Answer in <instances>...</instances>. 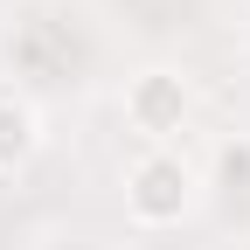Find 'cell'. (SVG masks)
Returning a JSON list of instances; mask_svg holds the SVG:
<instances>
[{"label": "cell", "mask_w": 250, "mask_h": 250, "mask_svg": "<svg viewBox=\"0 0 250 250\" xmlns=\"http://www.w3.org/2000/svg\"><path fill=\"white\" fill-rule=\"evenodd\" d=\"M188 208H195V167H188L174 146H153V153H139V160L125 167V215H132V223L167 229Z\"/></svg>", "instance_id": "6da1fadb"}, {"label": "cell", "mask_w": 250, "mask_h": 250, "mask_svg": "<svg viewBox=\"0 0 250 250\" xmlns=\"http://www.w3.org/2000/svg\"><path fill=\"white\" fill-rule=\"evenodd\" d=\"M188 111H195V90H188L181 70H139L132 83H125V125L146 139H167L188 125Z\"/></svg>", "instance_id": "7a4b0ae2"}, {"label": "cell", "mask_w": 250, "mask_h": 250, "mask_svg": "<svg viewBox=\"0 0 250 250\" xmlns=\"http://www.w3.org/2000/svg\"><path fill=\"white\" fill-rule=\"evenodd\" d=\"M35 146H42V118L28 98H0V174H14L35 160Z\"/></svg>", "instance_id": "3957f363"}]
</instances>
